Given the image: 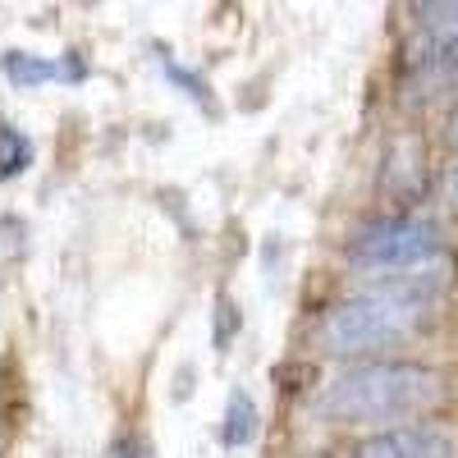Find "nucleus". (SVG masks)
Instances as JSON below:
<instances>
[{"mask_svg":"<svg viewBox=\"0 0 458 458\" xmlns=\"http://www.w3.org/2000/svg\"><path fill=\"white\" fill-rule=\"evenodd\" d=\"M449 284V261L436 257L412 271H390L376 289L335 302L317 321V344L330 358H367L412 339Z\"/></svg>","mask_w":458,"mask_h":458,"instance_id":"obj_1","label":"nucleus"},{"mask_svg":"<svg viewBox=\"0 0 458 458\" xmlns=\"http://www.w3.org/2000/svg\"><path fill=\"white\" fill-rule=\"evenodd\" d=\"M449 386L427 362H362L339 371L312 399V412L330 427H367V422H403L445 403Z\"/></svg>","mask_w":458,"mask_h":458,"instance_id":"obj_2","label":"nucleus"},{"mask_svg":"<svg viewBox=\"0 0 458 458\" xmlns=\"http://www.w3.org/2000/svg\"><path fill=\"white\" fill-rule=\"evenodd\" d=\"M349 257L367 271H386V276L412 271V266H427L440 257V229L417 216H380L353 234Z\"/></svg>","mask_w":458,"mask_h":458,"instance_id":"obj_3","label":"nucleus"},{"mask_svg":"<svg viewBox=\"0 0 458 458\" xmlns=\"http://www.w3.org/2000/svg\"><path fill=\"white\" fill-rule=\"evenodd\" d=\"M454 440L440 431V427H386L367 440H358L353 458H454Z\"/></svg>","mask_w":458,"mask_h":458,"instance_id":"obj_4","label":"nucleus"},{"mask_svg":"<svg viewBox=\"0 0 458 458\" xmlns=\"http://www.w3.org/2000/svg\"><path fill=\"white\" fill-rule=\"evenodd\" d=\"M0 69H5V79L14 88H42L51 79H79V73H83L79 60H42V55H32V51H5Z\"/></svg>","mask_w":458,"mask_h":458,"instance_id":"obj_5","label":"nucleus"},{"mask_svg":"<svg viewBox=\"0 0 458 458\" xmlns=\"http://www.w3.org/2000/svg\"><path fill=\"white\" fill-rule=\"evenodd\" d=\"M408 10L417 19V32L431 37V42L458 37V0H408Z\"/></svg>","mask_w":458,"mask_h":458,"instance_id":"obj_6","label":"nucleus"},{"mask_svg":"<svg viewBox=\"0 0 458 458\" xmlns=\"http://www.w3.org/2000/svg\"><path fill=\"white\" fill-rule=\"evenodd\" d=\"M225 445L229 449H243V445H252V436H257V403H252V394L248 390H234L229 394V403H225Z\"/></svg>","mask_w":458,"mask_h":458,"instance_id":"obj_7","label":"nucleus"},{"mask_svg":"<svg viewBox=\"0 0 458 458\" xmlns=\"http://www.w3.org/2000/svg\"><path fill=\"white\" fill-rule=\"evenodd\" d=\"M157 64H161V73H165V79L188 97V101H198L207 114H216V97H211V88H207V79H202V73H193V69H188V64H179L165 47H157Z\"/></svg>","mask_w":458,"mask_h":458,"instance_id":"obj_8","label":"nucleus"},{"mask_svg":"<svg viewBox=\"0 0 458 458\" xmlns=\"http://www.w3.org/2000/svg\"><path fill=\"white\" fill-rule=\"evenodd\" d=\"M28 165H32V142H28L14 124H5V129H0V174L14 179V174H23Z\"/></svg>","mask_w":458,"mask_h":458,"instance_id":"obj_9","label":"nucleus"},{"mask_svg":"<svg viewBox=\"0 0 458 458\" xmlns=\"http://www.w3.org/2000/svg\"><path fill=\"white\" fill-rule=\"evenodd\" d=\"M239 330V308H234V298H216V349H225L229 339H234Z\"/></svg>","mask_w":458,"mask_h":458,"instance_id":"obj_10","label":"nucleus"},{"mask_svg":"<svg viewBox=\"0 0 458 458\" xmlns=\"http://www.w3.org/2000/svg\"><path fill=\"white\" fill-rule=\"evenodd\" d=\"M440 202H445V207L458 216V165H454V170L440 179Z\"/></svg>","mask_w":458,"mask_h":458,"instance_id":"obj_11","label":"nucleus"},{"mask_svg":"<svg viewBox=\"0 0 458 458\" xmlns=\"http://www.w3.org/2000/svg\"><path fill=\"white\" fill-rule=\"evenodd\" d=\"M440 138H445V147L458 157V101L449 106V114H445V129H440Z\"/></svg>","mask_w":458,"mask_h":458,"instance_id":"obj_12","label":"nucleus"}]
</instances>
